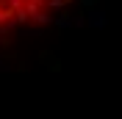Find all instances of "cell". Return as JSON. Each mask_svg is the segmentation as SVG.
<instances>
[{"label":"cell","mask_w":122,"mask_h":119,"mask_svg":"<svg viewBox=\"0 0 122 119\" xmlns=\"http://www.w3.org/2000/svg\"><path fill=\"white\" fill-rule=\"evenodd\" d=\"M61 0H0V30L45 20Z\"/></svg>","instance_id":"obj_1"}]
</instances>
